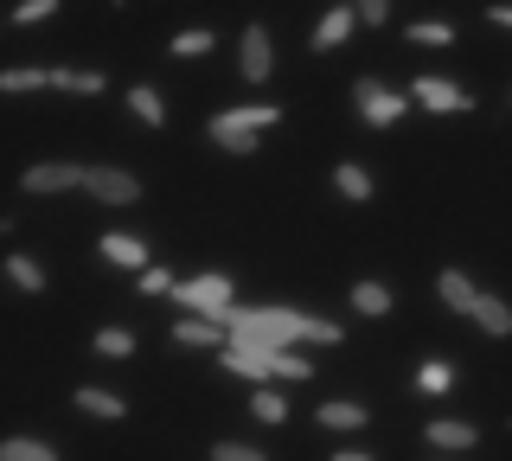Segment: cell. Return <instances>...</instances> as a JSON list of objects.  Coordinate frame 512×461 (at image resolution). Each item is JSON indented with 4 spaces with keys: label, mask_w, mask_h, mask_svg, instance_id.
<instances>
[{
    "label": "cell",
    "mask_w": 512,
    "mask_h": 461,
    "mask_svg": "<svg viewBox=\"0 0 512 461\" xmlns=\"http://www.w3.org/2000/svg\"><path fill=\"white\" fill-rule=\"evenodd\" d=\"M224 327H231V346H263V353H288L295 340H346L333 321H320V314H295V308H231L224 314Z\"/></svg>",
    "instance_id": "6da1fadb"
},
{
    "label": "cell",
    "mask_w": 512,
    "mask_h": 461,
    "mask_svg": "<svg viewBox=\"0 0 512 461\" xmlns=\"http://www.w3.org/2000/svg\"><path fill=\"white\" fill-rule=\"evenodd\" d=\"M282 122V109L276 103H263V109H224V116L212 122V141L224 154H250L256 141H263V129H276Z\"/></svg>",
    "instance_id": "7a4b0ae2"
},
{
    "label": "cell",
    "mask_w": 512,
    "mask_h": 461,
    "mask_svg": "<svg viewBox=\"0 0 512 461\" xmlns=\"http://www.w3.org/2000/svg\"><path fill=\"white\" fill-rule=\"evenodd\" d=\"M224 365H231L237 378H256V385H269V378L301 385V378H308V359H295V353H263V346H224Z\"/></svg>",
    "instance_id": "3957f363"
},
{
    "label": "cell",
    "mask_w": 512,
    "mask_h": 461,
    "mask_svg": "<svg viewBox=\"0 0 512 461\" xmlns=\"http://www.w3.org/2000/svg\"><path fill=\"white\" fill-rule=\"evenodd\" d=\"M173 295H180V308H192L199 321H218V327H224V314L237 308V301H231V276H192Z\"/></svg>",
    "instance_id": "277c9868"
},
{
    "label": "cell",
    "mask_w": 512,
    "mask_h": 461,
    "mask_svg": "<svg viewBox=\"0 0 512 461\" xmlns=\"http://www.w3.org/2000/svg\"><path fill=\"white\" fill-rule=\"evenodd\" d=\"M359 109H365V122H372V129H391L397 116H404V97H397L391 84H384V77H359Z\"/></svg>",
    "instance_id": "5b68a950"
},
{
    "label": "cell",
    "mask_w": 512,
    "mask_h": 461,
    "mask_svg": "<svg viewBox=\"0 0 512 461\" xmlns=\"http://www.w3.org/2000/svg\"><path fill=\"white\" fill-rule=\"evenodd\" d=\"M84 193H90V199H103V205H135V199H141V180H128L122 167H90Z\"/></svg>",
    "instance_id": "8992f818"
},
{
    "label": "cell",
    "mask_w": 512,
    "mask_h": 461,
    "mask_svg": "<svg viewBox=\"0 0 512 461\" xmlns=\"http://www.w3.org/2000/svg\"><path fill=\"white\" fill-rule=\"evenodd\" d=\"M90 173L84 167H71V161H39V167H26V193H71V186H84Z\"/></svg>",
    "instance_id": "52a82bcc"
},
{
    "label": "cell",
    "mask_w": 512,
    "mask_h": 461,
    "mask_svg": "<svg viewBox=\"0 0 512 461\" xmlns=\"http://www.w3.org/2000/svg\"><path fill=\"white\" fill-rule=\"evenodd\" d=\"M416 103H423V109H436V116H448V109H468L474 97H468V90H461V84H448V77H416Z\"/></svg>",
    "instance_id": "ba28073f"
},
{
    "label": "cell",
    "mask_w": 512,
    "mask_h": 461,
    "mask_svg": "<svg viewBox=\"0 0 512 461\" xmlns=\"http://www.w3.org/2000/svg\"><path fill=\"white\" fill-rule=\"evenodd\" d=\"M237 58H244V77H250V84H263V77H269L276 52H269V33H263V26H244V45H237Z\"/></svg>",
    "instance_id": "9c48e42d"
},
{
    "label": "cell",
    "mask_w": 512,
    "mask_h": 461,
    "mask_svg": "<svg viewBox=\"0 0 512 461\" xmlns=\"http://www.w3.org/2000/svg\"><path fill=\"white\" fill-rule=\"evenodd\" d=\"M103 257L122 263V269H148V244L135 231H103Z\"/></svg>",
    "instance_id": "30bf717a"
},
{
    "label": "cell",
    "mask_w": 512,
    "mask_h": 461,
    "mask_svg": "<svg viewBox=\"0 0 512 461\" xmlns=\"http://www.w3.org/2000/svg\"><path fill=\"white\" fill-rule=\"evenodd\" d=\"M45 84H64V71H39V65L0 71V97H26V90H45Z\"/></svg>",
    "instance_id": "8fae6325"
},
{
    "label": "cell",
    "mask_w": 512,
    "mask_h": 461,
    "mask_svg": "<svg viewBox=\"0 0 512 461\" xmlns=\"http://www.w3.org/2000/svg\"><path fill=\"white\" fill-rule=\"evenodd\" d=\"M436 295H442L455 314H474V301H480V289L461 276V269H442V276H436Z\"/></svg>",
    "instance_id": "7c38bea8"
},
{
    "label": "cell",
    "mask_w": 512,
    "mask_h": 461,
    "mask_svg": "<svg viewBox=\"0 0 512 461\" xmlns=\"http://www.w3.org/2000/svg\"><path fill=\"white\" fill-rule=\"evenodd\" d=\"M352 20H359L352 7H327V20L314 26V52H333V45H340V39L352 33Z\"/></svg>",
    "instance_id": "4fadbf2b"
},
{
    "label": "cell",
    "mask_w": 512,
    "mask_h": 461,
    "mask_svg": "<svg viewBox=\"0 0 512 461\" xmlns=\"http://www.w3.org/2000/svg\"><path fill=\"white\" fill-rule=\"evenodd\" d=\"M173 340H180V346H218V340L231 346V333H224L218 321H199V314H186V321L173 327Z\"/></svg>",
    "instance_id": "5bb4252c"
},
{
    "label": "cell",
    "mask_w": 512,
    "mask_h": 461,
    "mask_svg": "<svg viewBox=\"0 0 512 461\" xmlns=\"http://www.w3.org/2000/svg\"><path fill=\"white\" fill-rule=\"evenodd\" d=\"M77 410H90V417H103V423H116V417H122V410H128V404H122V397H116V391H96V385H77Z\"/></svg>",
    "instance_id": "9a60e30c"
},
{
    "label": "cell",
    "mask_w": 512,
    "mask_h": 461,
    "mask_svg": "<svg viewBox=\"0 0 512 461\" xmlns=\"http://www.w3.org/2000/svg\"><path fill=\"white\" fill-rule=\"evenodd\" d=\"M0 461H58V449L39 442V436H7L0 442Z\"/></svg>",
    "instance_id": "2e32d148"
},
{
    "label": "cell",
    "mask_w": 512,
    "mask_h": 461,
    "mask_svg": "<svg viewBox=\"0 0 512 461\" xmlns=\"http://www.w3.org/2000/svg\"><path fill=\"white\" fill-rule=\"evenodd\" d=\"M474 321H480V333H512V308L500 295H480L474 301Z\"/></svg>",
    "instance_id": "e0dca14e"
},
{
    "label": "cell",
    "mask_w": 512,
    "mask_h": 461,
    "mask_svg": "<svg viewBox=\"0 0 512 461\" xmlns=\"http://www.w3.org/2000/svg\"><path fill=\"white\" fill-rule=\"evenodd\" d=\"M352 308L378 321V314H391V289H384V282H352Z\"/></svg>",
    "instance_id": "ac0fdd59"
},
{
    "label": "cell",
    "mask_w": 512,
    "mask_h": 461,
    "mask_svg": "<svg viewBox=\"0 0 512 461\" xmlns=\"http://www.w3.org/2000/svg\"><path fill=\"white\" fill-rule=\"evenodd\" d=\"M429 442H436V449H474V429L468 423H455V417H442V423H429Z\"/></svg>",
    "instance_id": "d6986e66"
},
{
    "label": "cell",
    "mask_w": 512,
    "mask_h": 461,
    "mask_svg": "<svg viewBox=\"0 0 512 461\" xmlns=\"http://www.w3.org/2000/svg\"><path fill=\"white\" fill-rule=\"evenodd\" d=\"M7 282H13L20 295H39V289H45V269L32 263V257H7Z\"/></svg>",
    "instance_id": "ffe728a7"
},
{
    "label": "cell",
    "mask_w": 512,
    "mask_h": 461,
    "mask_svg": "<svg viewBox=\"0 0 512 461\" xmlns=\"http://www.w3.org/2000/svg\"><path fill=\"white\" fill-rule=\"evenodd\" d=\"M128 109H135V116L148 122V129H160V122H167V103H160L148 84H135V90H128Z\"/></svg>",
    "instance_id": "44dd1931"
},
{
    "label": "cell",
    "mask_w": 512,
    "mask_h": 461,
    "mask_svg": "<svg viewBox=\"0 0 512 461\" xmlns=\"http://www.w3.org/2000/svg\"><path fill=\"white\" fill-rule=\"evenodd\" d=\"M365 404H320V429H359Z\"/></svg>",
    "instance_id": "7402d4cb"
},
{
    "label": "cell",
    "mask_w": 512,
    "mask_h": 461,
    "mask_svg": "<svg viewBox=\"0 0 512 461\" xmlns=\"http://www.w3.org/2000/svg\"><path fill=\"white\" fill-rule=\"evenodd\" d=\"M333 186H340L346 199H372V173H365V167H352V161H346L340 173H333Z\"/></svg>",
    "instance_id": "603a6c76"
},
{
    "label": "cell",
    "mask_w": 512,
    "mask_h": 461,
    "mask_svg": "<svg viewBox=\"0 0 512 461\" xmlns=\"http://www.w3.org/2000/svg\"><path fill=\"white\" fill-rule=\"evenodd\" d=\"M288 417V397L276 385H256V423H282Z\"/></svg>",
    "instance_id": "cb8c5ba5"
},
{
    "label": "cell",
    "mask_w": 512,
    "mask_h": 461,
    "mask_svg": "<svg viewBox=\"0 0 512 461\" xmlns=\"http://www.w3.org/2000/svg\"><path fill=\"white\" fill-rule=\"evenodd\" d=\"M448 385H455V372H448V365H442V359H429V365H423V372H416V391H423V397H442Z\"/></svg>",
    "instance_id": "d4e9b609"
},
{
    "label": "cell",
    "mask_w": 512,
    "mask_h": 461,
    "mask_svg": "<svg viewBox=\"0 0 512 461\" xmlns=\"http://www.w3.org/2000/svg\"><path fill=\"white\" fill-rule=\"evenodd\" d=\"M199 52H212V26H186V33L173 39V58H199Z\"/></svg>",
    "instance_id": "484cf974"
},
{
    "label": "cell",
    "mask_w": 512,
    "mask_h": 461,
    "mask_svg": "<svg viewBox=\"0 0 512 461\" xmlns=\"http://www.w3.org/2000/svg\"><path fill=\"white\" fill-rule=\"evenodd\" d=\"M96 353H109V359H128V353H135V333H122V327H103V333H96Z\"/></svg>",
    "instance_id": "4316f807"
},
{
    "label": "cell",
    "mask_w": 512,
    "mask_h": 461,
    "mask_svg": "<svg viewBox=\"0 0 512 461\" xmlns=\"http://www.w3.org/2000/svg\"><path fill=\"white\" fill-rule=\"evenodd\" d=\"M135 289H141V295H173V289H180V282H173L167 269L154 263V269H141V276H135Z\"/></svg>",
    "instance_id": "83f0119b"
},
{
    "label": "cell",
    "mask_w": 512,
    "mask_h": 461,
    "mask_svg": "<svg viewBox=\"0 0 512 461\" xmlns=\"http://www.w3.org/2000/svg\"><path fill=\"white\" fill-rule=\"evenodd\" d=\"M410 39H416V45H455V26H442V20H423V26H410Z\"/></svg>",
    "instance_id": "f1b7e54d"
},
{
    "label": "cell",
    "mask_w": 512,
    "mask_h": 461,
    "mask_svg": "<svg viewBox=\"0 0 512 461\" xmlns=\"http://www.w3.org/2000/svg\"><path fill=\"white\" fill-rule=\"evenodd\" d=\"M64 90H71V97H96V90H103V71H64Z\"/></svg>",
    "instance_id": "f546056e"
},
{
    "label": "cell",
    "mask_w": 512,
    "mask_h": 461,
    "mask_svg": "<svg viewBox=\"0 0 512 461\" xmlns=\"http://www.w3.org/2000/svg\"><path fill=\"white\" fill-rule=\"evenodd\" d=\"M212 461H269V455H263V449H250V442H218Z\"/></svg>",
    "instance_id": "4dcf8cb0"
},
{
    "label": "cell",
    "mask_w": 512,
    "mask_h": 461,
    "mask_svg": "<svg viewBox=\"0 0 512 461\" xmlns=\"http://www.w3.org/2000/svg\"><path fill=\"white\" fill-rule=\"evenodd\" d=\"M45 13H52V0H26V7H20V26H32V20H45Z\"/></svg>",
    "instance_id": "1f68e13d"
},
{
    "label": "cell",
    "mask_w": 512,
    "mask_h": 461,
    "mask_svg": "<svg viewBox=\"0 0 512 461\" xmlns=\"http://www.w3.org/2000/svg\"><path fill=\"white\" fill-rule=\"evenodd\" d=\"M493 26H512V7H493Z\"/></svg>",
    "instance_id": "d6a6232c"
},
{
    "label": "cell",
    "mask_w": 512,
    "mask_h": 461,
    "mask_svg": "<svg viewBox=\"0 0 512 461\" xmlns=\"http://www.w3.org/2000/svg\"><path fill=\"white\" fill-rule=\"evenodd\" d=\"M333 461H372V455H359V449H340V455H333Z\"/></svg>",
    "instance_id": "836d02e7"
}]
</instances>
